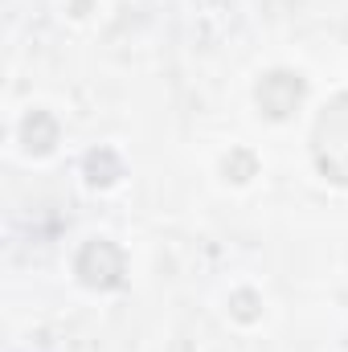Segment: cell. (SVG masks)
Masks as SVG:
<instances>
[{
	"instance_id": "6da1fadb",
	"label": "cell",
	"mask_w": 348,
	"mask_h": 352,
	"mask_svg": "<svg viewBox=\"0 0 348 352\" xmlns=\"http://www.w3.org/2000/svg\"><path fill=\"white\" fill-rule=\"evenodd\" d=\"M312 156L328 180L348 184V94H336L320 111L316 131H312Z\"/></svg>"
},
{
	"instance_id": "7a4b0ae2",
	"label": "cell",
	"mask_w": 348,
	"mask_h": 352,
	"mask_svg": "<svg viewBox=\"0 0 348 352\" xmlns=\"http://www.w3.org/2000/svg\"><path fill=\"white\" fill-rule=\"evenodd\" d=\"M74 274L87 283L90 291H115V287H123L127 258H123V250H119L115 242L94 238V242H87V246L78 250V258H74Z\"/></svg>"
},
{
	"instance_id": "3957f363",
	"label": "cell",
	"mask_w": 348,
	"mask_h": 352,
	"mask_svg": "<svg viewBox=\"0 0 348 352\" xmlns=\"http://www.w3.org/2000/svg\"><path fill=\"white\" fill-rule=\"evenodd\" d=\"M259 107L266 119H287L299 102H303V94H307V82L299 78V74H291V70H270L266 78L259 82Z\"/></svg>"
},
{
	"instance_id": "277c9868",
	"label": "cell",
	"mask_w": 348,
	"mask_h": 352,
	"mask_svg": "<svg viewBox=\"0 0 348 352\" xmlns=\"http://www.w3.org/2000/svg\"><path fill=\"white\" fill-rule=\"evenodd\" d=\"M21 144H25L29 156H50L54 144H58V119H54L50 111L25 115V123H21Z\"/></svg>"
},
{
	"instance_id": "5b68a950",
	"label": "cell",
	"mask_w": 348,
	"mask_h": 352,
	"mask_svg": "<svg viewBox=\"0 0 348 352\" xmlns=\"http://www.w3.org/2000/svg\"><path fill=\"white\" fill-rule=\"evenodd\" d=\"M83 168H87V180L94 188H107V184H115V180L123 176V160H119L111 148H94Z\"/></svg>"
},
{
	"instance_id": "8992f818",
	"label": "cell",
	"mask_w": 348,
	"mask_h": 352,
	"mask_svg": "<svg viewBox=\"0 0 348 352\" xmlns=\"http://www.w3.org/2000/svg\"><path fill=\"white\" fill-rule=\"evenodd\" d=\"M254 168H259V164H254V156H250V152H234V156L226 160V176H230V180H238V184H242V180H250Z\"/></svg>"
},
{
	"instance_id": "52a82bcc",
	"label": "cell",
	"mask_w": 348,
	"mask_h": 352,
	"mask_svg": "<svg viewBox=\"0 0 348 352\" xmlns=\"http://www.w3.org/2000/svg\"><path fill=\"white\" fill-rule=\"evenodd\" d=\"M230 303H234V316H238L242 324L259 320V295H254V291H238V295H234Z\"/></svg>"
}]
</instances>
